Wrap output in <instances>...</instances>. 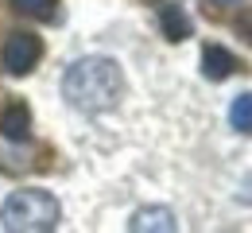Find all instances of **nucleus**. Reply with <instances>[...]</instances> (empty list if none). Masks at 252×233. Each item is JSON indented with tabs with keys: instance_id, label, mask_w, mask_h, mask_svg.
<instances>
[{
	"instance_id": "obj_1",
	"label": "nucleus",
	"mask_w": 252,
	"mask_h": 233,
	"mask_svg": "<svg viewBox=\"0 0 252 233\" xmlns=\"http://www.w3.org/2000/svg\"><path fill=\"white\" fill-rule=\"evenodd\" d=\"M63 98L78 113H109V109H117V101L125 98V74L105 55L78 59L63 74Z\"/></svg>"
},
{
	"instance_id": "obj_2",
	"label": "nucleus",
	"mask_w": 252,
	"mask_h": 233,
	"mask_svg": "<svg viewBox=\"0 0 252 233\" xmlns=\"http://www.w3.org/2000/svg\"><path fill=\"white\" fill-rule=\"evenodd\" d=\"M59 218L63 210L47 191H16L0 206V230L8 233H47L59 226Z\"/></svg>"
},
{
	"instance_id": "obj_3",
	"label": "nucleus",
	"mask_w": 252,
	"mask_h": 233,
	"mask_svg": "<svg viewBox=\"0 0 252 233\" xmlns=\"http://www.w3.org/2000/svg\"><path fill=\"white\" fill-rule=\"evenodd\" d=\"M39 59H43V43L32 32H12L4 39V47H0V67H4V74H12V78L32 74L39 67Z\"/></svg>"
},
{
	"instance_id": "obj_4",
	"label": "nucleus",
	"mask_w": 252,
	"mask_h": 233,
	"mask_svg": "<svg viewBox=\"0 0 252 233\" xmlns=\"http://www.w3.org/2000/svg\"><path fill=\"white\" fill-rule=\"evenodd\" d=\"M237 70H241L237 55H233V51H225L221 43H210V47L202 51V74H206L210 82H225V78H233Z\"/></svg>"
},
{
	"instance_id": "obj_5",
	"label": "nucleus",
	"mask_w": 252,
	"mask_h": 233,
	"mask_svg": "<svg viewBox=\"0 0 252 233\" xmlns=\"http://www.w3.org/2000/svg\"><path fill=\"white\" fill-rule=\"evenodd\" d=\"M0 136H4V140H16V144H24V140L32 136V109H28L24 101H12V105L0 113Z\"/></svg>"
},
{
	"instance_id": "obj_6",
	"label": "nucleus",
	"mask_w": 252,
	"mask_h": 233,
	"mask_svg": "<svg viewBox=\"0 0 252 233\" xmlns=\"http://www.w3.org/2000/svg\"><path fill=\"white\" fill-rule=\"evenodd\" d=\"M128 230H136V233H144V230L171 233V230H179V226H175V214H171L167 206H152V210H136L132 222H128Z\"/></svg>"
},
{
	"instance_id": "obj_7",
	"label": "nucleus",
	"mask_w": 252,
	"mask_h": 233,
	"mask_svg": "<svg viewBox=\"0 0 252 233\" xmlns=\"http://www.w3.org/2000/svg\"><path fill=\"white\" fill-rule=\"evenodd\" d=\"M159 24H163V35H167L171 43H183L190 35V16L179 4H163V8H159Z\"/></svg>"
},
{
	"instance_id": "obj_8",
	"label": "nucleus",
	"mask_w": 252,
	"mask_h": 233,
	"mask_svg": "<svg viewBox=\"0 0 252 233\" xmlns=\"http://www.w3.org/2000/svg\"><path fill=\"white\" fill-rule=\"evenodd\" d=\"M12 8L24 12V16H32V20H55L59 0H12Z\"/></svg>"
},
{
	"instance_id": "obj_9",
	"label": "nucleus",
	"mask_w": 252,
	"mask_h": 233,
	"mask_svg": "<svg viewBox=\"0 0 252 233\" xmlns=\"http://www.w3.org/2000/svg\"><path fill=\"white\" fill-rule=\"evenodd\" d=\"M229 121H233V129H237V133H252V94H241V98L233 101Z\"/></svg>"
},
{
	"instance_id": "obj_10",
	"label": "nucleus",
	"mask_w": 252,
	"mask_h": 233,
	"mask_svg": "<svg viewBox=\"0 0 252 233\" xmlns=\"http://www.w3.org/2000/svg\"><path fill=\"white\" fill-rule=\"evenodd\" d=\"M237 32H241V35H245V39L252 43V12H249V16H241V24H237Z\"/></svg>"
},
{
	"instance_id": "obj_11",
	"label": "nucleus",
	"mask_w": 252,
	"mask_h": 233,
	"mask_svg": "<svg viewBox=\"0 0 252 233\" xmlns=\"http://www.w3.org/2000/svg\"><path fill=\"white\" fill-rule=\"evenodd\" d=\"M210 4H214V8H221V12H225V8H237L241 0H210Z\"/></svg>"
}]
</instances>
